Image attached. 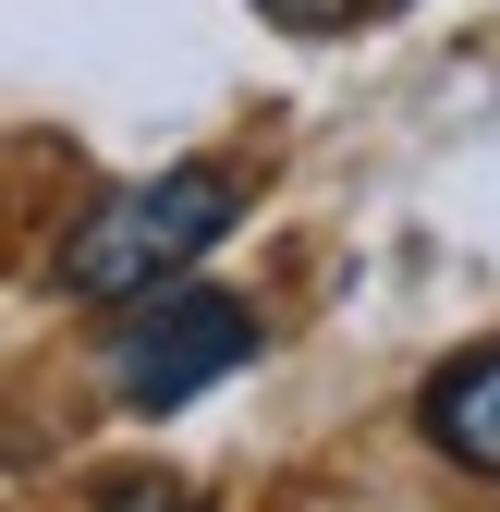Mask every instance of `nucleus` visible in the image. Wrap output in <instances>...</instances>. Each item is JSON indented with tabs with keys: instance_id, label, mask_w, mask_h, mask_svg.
Masks as SVG:
<instances>
[{
	"instance_id": "nucleus-3",
	"label": "nucleus",
	"mask_w": 500,
	"mask_h": 512,
	"mask_svg": "<svg viewBox=\"0 0 500 512\" xmlns=\"http://www.w3.org/2000/svg\"><path fill=\"white\" fill-rule=\"evenodd\" d=\"M415 427L440 439L464 476H500V354L440 366V378H427V403H415Z\"/></svg>"
},
{
	"instance_id": "nucleus-5",
	"label": "nucleus",
	"mask_w": 500,
	"mask_h": 512,
	"mask_svg": "<svg viewBox=\"0 0 500 512\" xmlns=\"http://www.w3.org/2000/svg\"><path fill=\"white\" fill-rule=\"evenodd\" d=\"M98 512H183L171 488H122V500H98Z\"/></svg>"
},
{
	"instance_id": "nucleus-1",
	"label": "nucleus",
	"mask_w": 500,
	"mask_h": 512,
	"mask_svg": "<svg viewBox=\"0 0 500 512\" xmlns=\"http://www.w3.org/2000/svg\"><path fill=\"white\" fill-rule=\"evenodd\" d=\"M232 220H244V196H232V171H208V159L147 171V183H110V196H98L74 232H61L49 281H61V293H86V305H135V293L183 281Z\"/></svg>"
},
{
	"instance_id": "nucleus-2",
	"label": "nucleus",
	"mask_w": 500,
	"mask_h": 512,
	"mask_svg": "<svg viewBox=\"0 0 500 512\" xmlns=\"http://www.w3.org/2000/svg\"><path fill=\"white\" fill-rule=\"evenodd\" d=\"M244 354H257V317H244L232 293L159 281V293L110 330V403H122V415H183L196 391H220Z\"/></svg>"
},
{
	"instance_id": "nucleus-4",
	"label": "nucleus",
	"mask_w": 500,
	"mask_h": 512,
	"mask_svg": "<svg viewBox=\"0 0 500 512\" xmlns=\"http://www.w3.org/2000/svg\"><path fill=\"white\" fill-rule=\"evenodd\" d=\"M257 13H269V25H293V37H330V25H354V13H366V0H257Z\"/></svg>"
}]
</instances>
